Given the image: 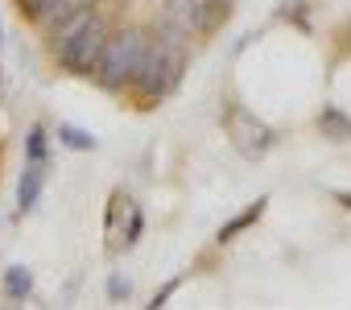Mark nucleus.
<instances>
[{
    "instance_id": "nucleus-6",
    "label": "nucleus",
    "mask_w": 351,
    "mask_h": 310,
    "mask_svg": "<svg viewBox=\"0 0 351 310\" xmlns=\"http://www.w3.org/2000/svg\"><path fill=\"white\" fill-rule=\"evenodd\" d=\"M42 182H46V162H25L21 178H17V211H34L42 199Z\"/></svg>"
},
{
    "instance_id": "nucleus-7",
    "label": "nucleus",
    "mask_w": 351,
    "mask_h": 310,
    "mask_svg": "<svg viewBox=\"0 0 351 310\" xmlns=\"http://www.w3.org/2000/svg\"><path fill=\"white\" fill-rule=\"evenodd\" d=\"M265 207H269V199H265V195H261V199H256V203H252V207H244V211H240V215H236V219H228V224H223V228H219V236H215V240H219V244H228V240H232V236H236V232H244V228H252V224H256V219H261V215H265Z\"/></svg>"
},
{
    "instance_id": "nucleus-14",
    "label": "nucleus",
    "mask_w": 351,
    "mask_h": 310,
    "mask_svg": "<svg viewBox=\"0 0 351 310\" xmlns=\"http://www.w3.org/2000/svg\"><path fill=\"white\" fill-rule=\"evenodd\" d=\"M173 289H178V277H173V281H165V285H161V289L153 294V302H149V306H153V310H157V306H165V298H169Z\"/></svg>"
},
{
    "instance_id": "nucleus-12",
    "label": "nucleus",
    "mask_w": 351,
    "mask_h": 310,
    "mask_svg": "<svg viewBox=\"0 0 351 310\" xmlns=\"http://www.w3.org/2000/svg\"><path fill=\"white\" fill-rule=\"evenodd\" d=\"M128 289H132V285H128V277H120V273H112V277H108V298H112V302L128 298Z\"/></svg>"
},
{
    "instance_id": "nucleus-2",
    "label": "nucleus",
    "mask_w": 351,
    "mask_h": 310,
    "mask_svg": "<svg viewBox=\"0 0 351 310\" xmlns=\"http://www.w3.org/2000/svg\"><path fill=\"white\" fill-rule=\"evenodd\" d=\"M145 58H149V38H145L141 29L116 34V38L108 42V50H104V58H99V71H95L99 87H104V91H120L124 83H136Z\"/></svg>"
},
{
    "instance_id": "nucleus-15",
    "label": "nucleus",
    "mask_w": 351,
    "mask_h": 310,
    "mask_svg": "<svg viewBox=\"0 0 351 310\" xmlns=\"http://www.w3.org/2000/svg\"><path fill=\"white\" fill-rule=\"evenodd\" d=\"M335 199H339V203H347V207H351V195H347V191H335Z\"/></svg>"
},
{
    "instance_id": "nucleus-13",
    "label": "nucleus",
    "mask_w": 351,
    "mask_h": 310,
    "mask_svg": "<svg viewBox=\"0 0 351 310\" xmlns=\"http://www.w3.org/2000/svg\"><path fill=\"white\" fill-rule=\"evenodd\" d=\"M141 232H145V215L132 211V219H128V236H124V248H132V244L141 240Z\"/></svg>"
},
{
    "instance_id": "nucleus-1",
    "label": "nucleus",
    "mask_w": 351,
    "mask_h": 310,
    "mask_svg": "<svg viewBox=\"0 0 351 310\" xmlns=\"http://www.w3.org/2000/svg\"><path fill=\"white\" fill-rule=\"evenodd\" d=\"M108 25L104 17H91V13H79L75 21H66L58 34H54V50H58V62L71 71V75H95L99 71V58L108 50Z\"/></svg>"
},
{
    "instance_id": "nucleus-3",
    "label": "nucleus",
    "mask_w": 351,
    "mask_h": 310,
    "mask_svg": "<svg viewBox=\"0 0 351 310\" xmlns=\"http://www.w3.org/2000/svg\"><path fill=\"white\" fill-rule=\"evenodd\" d=\"M178 71H182V54H178V46H173V42L149 46V58H145V67H141V75H136V95H141L145 104L161 99L173 83H178Z\"/></svg>"
},
{
    "instance_id": "nucleus-11",
    "label": "nucleus",
    "mask_w": 351,
    "mask_h": 310,
    "mask_svg": "<svg viewBox=\"0 0 351 310\" xmlns=\"http://www.w3.org/2000/svg\"><path fill=\"white\" fill-rule=\"evenodd\" d=\"M25 158H29V162H46V128H42V124H34V128L25 132Z\"/></svg>"
},
{
    "instance_id": "nucleus-4",
    "label": "nucleus",
    "mask_w": 351,
    "mask_h": 310,
    "mask_svg": "<svg viewBox=\"0 0 351 310\" xmlns=\"http://www.w3.org/2000/svg\"><path fill=\"white\" fill-rule=\"evenodd\" d=\"M228 132H232V141H236V149L244 158H261V153H269V145H273V128L265 120H256L252 112H244V108L228 112Z\"/></svg>"
},
{
    "instance_id": "nucleus-10",
    "label": "nucleus",
    "mask_w": 351,
    "mask_h": 310,
    "mask_svg": "<svg viewBox=\"0 0 351 310\" xmlns=\"http://www.w3.org/2000/svg\"><path fill=\"white\" fill-rule=\"evenodd\" d=\"M58 141H62L66 149H79V153H87V149L99 145V141H95L87 128H79V124H58Z\"/></svg>"
},
{
    "instance_id": "nucleus-8",
    "label": "nucleus",
    "mask_w": 351,
    "mask_h": 310,
    "mask_svg": "<svg viewBox=\"0 0 351 310\" xmlns=\"http://www.w3.org/2000/svg\"><path fill=\"white\" fill-rule=\"evenodd\" d=\"M318 128H322V136H330V141H351V120H347L335 104H326V108L318 112Z\"/></svg>"
},
{
    "instance_id": "nucleus-16",
    "label": "nucleus",
    "mask_w": 351,
    "mask_h": 310,
    "mask_svg": "<svg viewBox=\"0 0 351 310\" xmlns=\"http://www.w3.org/2000/svg\"><path fill=\"white\" fill-rule=\"evenodd\" d=\"M0 38H5V25H0Z\"/></svg>"
},
{
    "instance_id": "nucleus-17",
    "label": "nucleus",
    "mask_w": 351,
    "mask_h": 310,
    "mask_svg": "<svg viewBox=\"0 0 351 310\" xmlns=\"http://www.w3.org/2000/svg\"><path fill=\"white\" fill-rule=\"evenodd\" d=\"M219 5H223V0H219Z\"/></svg>"
},
{
    "instance_id": "nucleus-5",
    "label": "nucleus",
    "mask_w": 351,
    "mask_h": 310,
    "mask_svg": "<svg viewBox=\"0 0 351 310\" xmlns=\"http://www.w3.org/2000/svg\"><path fill=\"white\" fill-rule=\"evenodd\" d=\"M17 9H21V17H29V21H42L50 34H58V29L66 25L71 0H17Z\"/></svg>"
},
{
    "instance_id": "nucleus-9",
    "label": "nucleus",
    "mask_w": 351,
    "mask_h": 310,
    "mask_svg": "<svg viewBox=\"0 0 351 310\" xmlns=\"http://www.w3.org/2000/svg\"><path fill=\"white\" fill-rule=\"evenodd\" d=\"M5 294H9L13 302H25V298L34 294V273H29L25 265H9V269H5Z\"/></svg>"
}]
</instances>
